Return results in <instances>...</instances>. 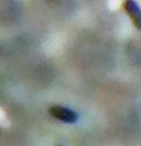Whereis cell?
Listing matches in <instances>:
<instances>
[{
	"instance_id": "cell-2",
	"label": "cell",
	"mask_w": 141,
	"mask_h": 146,
	"mask_svg": "<svg viewBox=\"0 0 141 146\" xmlns=\"http://www.w3.org/2000/svg\"><path fill=\"white\" fill-rule=\"evenodd\" d=\"M123 8L127 16L131 20L132 25L141 31V8L134 0H125Z\"/></svg>"
},
{
	"instance_id": "cell-3",
	"label": "cell",
	"mask_w": 141,
	"mask_h": 146,
	"mask_svg": "<svg viewBox=\"0 0 141 146\" xmlns=\"http://www.w3.org/2000/svg\"><path fill=\"white\" fill-rule=\"evenodd\" d=\"M56 146H61V145H56Z\"/></svg>"
},
{
	"instance_id": "cell-1",
	"label": "cell",
	"mask_w": 141,
	"mask_h": 146,
	"mask_svg": "<svg viewBox=\"0 0 141 146\" xmlns=\"http://www.w3.org/2000/svg\"><path fill=\"white\" fill-rule=\"evenodd\" d=\"M49 113L51 116L60 119L62 122H65V123L73 124L78 121V115L76 112L67 109V108H64V106H60V105H55V106L50 108Z\"/></svg>"
}]
</instances>
